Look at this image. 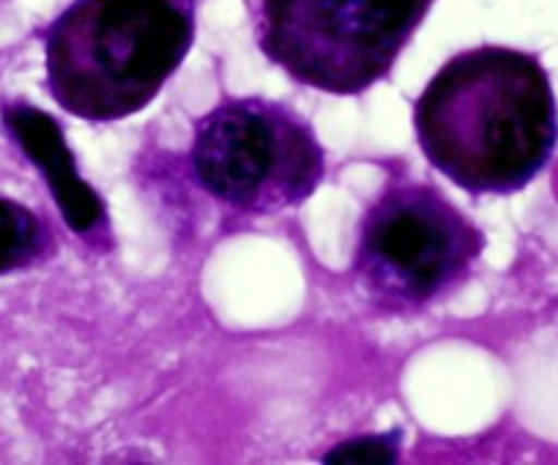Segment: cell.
<instances>
[{
	"mask_svg": "<svg viewBox=\"0 0 558 465\" xmlns=\"http://www.w3.org/2000/svg\"><path fill=\"white\" fill-rule=\"evenodd\" d=\"M427 162L469 195L525 189L558 146V105L539 58L482 45L449 58L413 105Z\"/></svg>",
	"mask_w": 558,
	"mask_h": 465,
	"instance_id": "1",
	"label": "cell"
},
{
	"mask_svg": "<svg viewBox=\"0 0 558 465\" xmlns=\"http://www.w3.org/2000/svg\"><path fill=\"white\" fill-rule=\"evenodd\" d=\"M197 0H74L47 28V88L88 124L151 105L190 56Z\"/></svg>",
	"mask_w": 558,
	"mask_h": 465,
	"instance_id": "2",
	"label": "cell"
},
{
	"mask_svg": "<svg viewBox=\"0 0 558 465\" xmlns=\"http://www.w3.org/2000/svg\"><path fill=\"white\" fill-rule=\"evenodd\" d=\"M482 253V228L438 186L397 179L362 213L351 277L378 313L405 318L458 293Z\"/></svg>",
	"mask_w": 558,
	"mask_h": 465,
	"instance_id": "3",
	"label": "cell"
},
{
	"mask_svg": "<svg viewBox=\"0 0 558 465\" xmlns=\"http://www.w3.org/2000/svg\"><path fill=\"white\" fill-rule=\"evenodd\" d=\"M192 175L228 211L268 217L307 203L326 179L318 135L282 101L228 99L192 132Z\"/></svg>",
	"mask_w": 558,
	"mask_h": 465,
	"instance_id": "4",
	"label": "cell"
},
{
	"mask_svg": "<svg viewBox=\"0 0 558 465\" xmlns=\"http://www.w3.org/2000/svg\"><path fill=\"white\" fill-rule=\"evenodd\" d=\"M433 0H260L263 56L299 85L359 96L386 79Z\"/></svg>",
	"mask_w": 558,
	"mask_h": 465,
	"instance_id": "5",
	"label": "cell"
},
{
	"mask_svg": "<svg viewBox=\"0 0 558 465\" xmlns=\"http://www.w3.org/2000/svg\"><path fill=\"white\" fill-rule=\"evenodd\" d=\"M3 124L23 148L25 157L41 170L69 228L77 236L101 238V233L107 236L110 224H107L105 200L88 181H83L63 130L50 112L25 105V101H14L3 107Z\"/></svg>",
	"mask_w": 558,
	"mask_h": 465,
	"instance_id": "6",
	"label": "cell"
},
{
	"mask_svg": "<svg viewBox=\"0 0 558 465\" xmlns=\"http://www.w3.org/2000/svg\"><path fill=\"white\" fill-rule=\"evenodd\" d=\"M50 247V230L31 208L0 197V277L39 264Z\"/></svg>",
	"mask_w": 558,
	"mask_h": 465,
	"instance_id": "7",
	"label": "cell"
},
{
	"mask_svg": "<svg viewBox=\"0 0 558 465\" xmlns=\"http://www.w3.org/2000/svg\"><path fill=\"white\" fill-rule=\"evenodd\" d=\"M326 463H389L397 460V436H367L340 443L326 454Z\"/></svg>",
	"mask_w": 558,
	"mask_h": 465,
	"instance_id": "8",
	"label": "cell"
}]
</instances>
